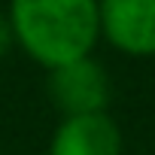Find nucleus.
<instances>
[{
    "label": "nucleus",
    "instance_id": "f03ea898",
    "mask_svg": "<svg viewBox=\"0 0 155 155\" xmlns=\"http://www.w3.org/2000/svg\"><path fill=\"white\" fill-rule=\"evenodd\" d=\"M46 88L61 116L104 113L110 107V94H113L107 67L101 61H94L91 55L67 61L61 67H52Z\"/></svg>",
    "mask_w": 155,
    "mask_h": 155
},
{
    "label": "nucleus",
    "instance_id": "39448f33",
    "mask_svg": "<svg viewBox=\"0 0 155 155\" xmlns=\"http://www.w3.org/2000/svg\"><path fill=\"white\" fill-rule=\"evenodd\" d=\"M12 49H15V34H12L9 15H6V12H0V58H6Z\"/></svg>",
    "mask_w": 155,
    "mask_h": 155
},
{
    "label": "nucleus",
    "instance_id": "f257e3e1",
    "mask_svg": "<svg viewBox=\"0 0 155 155\" xmlns=\"http://www.w3.org/2000/svg\"><path fill=\"white\" fill-rule=\"evenodd\" d=\"M6 15L15 46L46 70L91 55L101 40L97 0H9Z\"/></svg>",
    "mask_w": 155,
    "mask_h": 155
},
{
    "label": "nucleus",
    "instance_id": "7ed1b4c3",
    "mask_svg": "<svg viewBox=\"0 0 155 155\" xmlns=\"http://www.w3.org/2000/svg\"><path fill=\"white\" fill-rule=\"evenodd\" d=\"M101 37L131 58H155V0H97Z\"/></svg>",
    "mask_w": 155,
    "mask_h": 155
},
{
    "label": "nucleus",
    "instance_id": "20e7f679",
    "mask_svg": "<svg viewBox=\"0 0 155 155\" xmlns=\"http://www.w3.org/2000/svg\"><path fill=\"white\" fill-rule=\"evenodd\" d=\"M122 128L104 110L85 116H64L52 134L49 155H122Z\"/></svg>",
    "mask_w": 155,
    "mask_h": 155
}]
</instances>
